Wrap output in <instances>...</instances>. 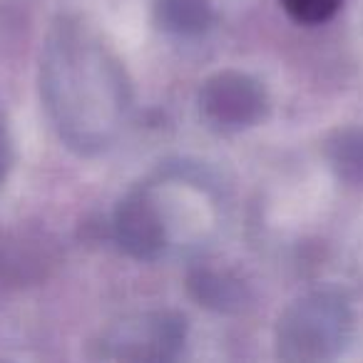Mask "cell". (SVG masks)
Segmentation results:
<instances>
[{
    "label": "cell",
    "instance_id": "2",
    "mask_svg": "<svg viewBox=\"0 0 363 363\" xmlns=\"http://www.w3.org/2000/svg\"><path fill=\"white\" fill-rule=\"evenodd\" d=\"M353 311L336 291H313L289 303L277 323V356L291 363H326L346 353Z\"/></svg>",
    "mask_w": 363,
    "mask_h": 363
},
{
    "label": "cell",
    "instance_id": "5",
    "mask_svg": "<svg viewBox=\"0 0 363 363\" xmlns=\"http://www.w3.org/2000/svg\"><path fill=\"white\" fill-rule=\"evenodd\" d=\"M112 237L127 257L157 262L172 247V219L155 184H140L117 202Z\"/></svg>",
    "mask_w": 363,
    "mask_h": 363
},
{
    "label": "cell",
    "instance_id": "10",
    "mask_svg": "<svg viewBox=\"0 0 363 363\" xmlns=\"http://www.w3.org/2000/svg\"><path fill=\"white\" fill-rule=\"evenodd\" d=\"M11 164H13V140H11L6 115L0 112V184L6 182L8 172H11Z\"/></svg>",
    "mask_w": 363,
    "mask_h": 363
},
{
    "label": "cell",
    "instance_id": "7",
    "mask_svg": "<svg viewBox=\"0 0 363 363\" xmlns=\"http://www.w3.org/2000/svg\"><path fill=\"white\" fill-rule=\"evenodd\" d=\"M152 18L157 28L169 35L194 38L214 23L212 0H152Z\"/></svg>",
    "mask_w": 363,
    "mask_h": 363
},
{
    "label": "cell",
    "instance_id": "6",
    "mask_svg": "<svg viewBox=\"0 0 363 363\" xmlns=\"http://www.w3.org/2000/svg\"><path fill=\"white\" fill-rule=\"evenodd\" d=\"M187 291L199 306L217 313H239L252 298L242 279L212 267L192 269L187 274Z\"/></svg>",
    "mask_w": 363,
    "mask_h": 363
},
{
    "label": "cell",
    "instance_id": "9",
    "mask_svg": "<svg viewBox=\"0 0 363 363\" xmlns=\"http://www.w3.org/2000/svg\"><path fill=\"white\" fill-rule=\"evenodd\" d=\"M289 18L301 26H318L336 16L343 0H279Z\"/></svg>",
    "mask_w": 363,
    "mask_h": 363
},
{
    "label": "cell",
    "instance_id": "4",
    "mask_svg": "<svg viewBox=\"0 0 363 363\" xmlns=\"http://www.w3.org/2000/svg\"><path fill=\"white\" fill-rule=\"evenodd\" d=\"M197 107L209 130L232 135L267 120L269 95L257 77L242 70H219L202 82Z\"/></svg>",
    "mask_w": 363,
    "mask_h": 363
},
{
    "label": "cell",
    "instance_id": "1",
    "mask_svg": "<svg viewBox=\"0 0 363 363\" xmlns=\"http://www.w3.org/2000/svg\"><path fill=\"white\" fill-rule=\"evenodd\" d=\"M40 97L60 142L80 157L105 155L132 112V82L117 52L82 16H60L40 52Z\"/></svg>",
    "mask_w": 363,
    "mask_h": 363
},
{
    "label": "cell",
    "instance_id": "3",
    "mask_svg": "<svg viewBox=\"0 0 363 363\" xmlns=\"http://www.w3.org/2000/svg\"><path fill=\"white\" fill-rule=\"evenodd\" d=\"M189 323L179 311H142L117 318L92 341L95 361H177L184 353Z\"/></svg>",
    "mask_w": 363,
    "mask_h": 363
},
{
    "label": "cell",
    "instance_id": "8",
    "mask_svg": "<svg viewBox=\"0 0 363 363\" xmlns=\"http://www.w3.org/2000/svg\"><path fill=\"white\" fill-rule=\"evenodd\" d=\"M323 157L338 182L363 189V127H338L323 142Z\"/></svg>",
    "mask_w": 363,
    "mask_h": 363
}]
</instances>
